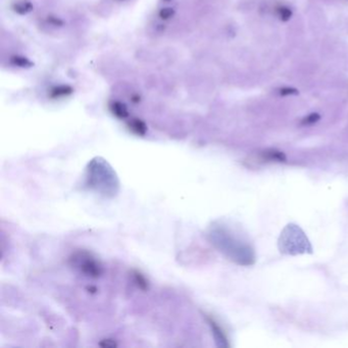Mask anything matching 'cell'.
<instances>
[{
    "label": "cell",
    "instance_id": "6da1fadb",
    "mask_svg": "<svg viewBox=\"0 0 348 348\" xmlns=\"http://www.w3.org/2000/svg\"><path fill=\"white\" fill-rule=\"evenodd\" d=\"M206 237L214 248L229 260L239 266H252L256 254L252 245L245 241L226 222H212L206 230Z\"/></svg>",
    "mask_w": 348,
    "mask_h": 348
},
{
    "label": "cell",
    "instance_id": "ba28073f",
    "mask_svg": "<svg viewBox=\"0 0 348 348\" xmlns=\"http://www.w3.org/2000/svg\"><path fill=\"white\" fill-rule=\"evenodd\" d=\"M127 126H128V129L130 130V132H132L133 134H135L137 136L143 137L147 133V125L144 120H142L140 118H131L128 122Z\"/></svg>",
    "mask_w": 348,
    "mask_h": 348
},
{
    "label": "cell",
    "instance_id": "5b68a950",
    "mask_svg": "<svg viewBox=\"0 0 348 348\" xmlns=\"http://www.w3.org/2000/svg\"><path fill=\"white\" fill-rule=\"evenodd\" d=\"M248 162L258 164L266 162H286V156L277 149H266V150L258 152L256 156H252Z\"/></svg>",
    "mask_w": 348,
    "mask_h": 348
},
{
    "label": "cell",
    "instance_id": "7c38bea8",
    "mask_svg": "<svg viewBox=\"0 0 348 348\" xmlns=\"http://www.w3.org/2000/svg\"><path fill=\"white\" fill-rule=\"evenodd\" d=\"M12 64L16 66H20V68H30V66H33V62L29 58H24V56H14V58H12Z\"/></svg>",
    "mask_w": 348,
    "mask_h": 348
},
{
    "label": "cell",
    "instance_id": "7a4b0ae2",
    "mask_svg": "<svg viewBox=\"0 0 348 348\" xmlns=\"http://www.w3.org/2000/svg\"><path fill=\"white\" fill-rule=\"evenodd\" d=\"M84 185L90 191L106 198L116 197L120 189L116 172L102 156H95L87 164Z\"/></svg>",
    "mask_w": 348,
    "mask_h": 348
},
{
    "label": "cell",
    "instance_id": "ac0fdd59",
    "mask_svg": "<svg viewBox=\"0 0 348 348\" xmlns=\"http://www.w3.org/2000/svg\"><path fill=\"white\" fill-rule=\"evenodd\" d=\"M162 2H170L172 0H162Z\"/></svg>",
    "mask_w": 348,
    "mask_h": 348
},
{
    "label": "cell",
    "instance_id": "e0dca14e",
    "mask_svg": "<svg viewBox=\"0 0 348 348\" xmlns=\"http://www.w3.org/2000/svg\"><path fill=\"white\" fill-rule=\"evenodd\" d=\"M110 339H106V340H104V342L100 343V345L104 346V347H114V346L116 345V343H112V344H110Z\"/></svg>",
    "mask_w": 348,
    "mask_h": 348
},
{
    "label": "cell",
    "instance_id": "2e32d148",
    "mask_svg": "<svg viewBox=\"0 0 348 348\" xmlns=\"http://www.w3.org/2000/svg\"><path fill=\"white\" fill-rule=\"evenodd\" d=\"M280 95L282 96H287V95H293V94H297L298 91L294 88H289V87H284L282 89H280L279 91Z\"/></svg>",
    "mask_w": 348,
    "mask_h": 348
},
{
    "label": "cell",
    "instance_id": "52a82bcc",
    "mask_svg": "<svg viewBox=\"0 0 348 348\" xmlns=\"http://www.w3.org/2000/svg\"><path fill=\"white\" fill-rule=\"evenodd\" d=\"M110 110L116 118L120 120H125L130 114L127 106L120 100H112L110 104Z\"/></svg>",
    "mask_w": 348,
    "mask_h": 348
},
{
    "label": "cell",
    "instance_id": "9a60e30c",
    "mask_svg": "<svg viewBox=\"0 0 348 348\" xmlns=\"http://www.w3.org/2000/svg\"><path fill=\"white\" fill-rule=\"evenodd\" d=\"M175 14H176V12L172 8H164L158 12V16L162 20H166L172 18L174 16H175Z\"/></svg>",
    "mask_w": 348,
    "mask_h": 348
},
{
    "label": "cell",
    "instance_id": "8fae6325",
    "mask_svg": "<svg viewBox=\"0 0 348 348\" xmlns=\"http://www.w3.org/2000/svg\"><path fill=\"white\" fill-rule=\"evenodd\" d=\"M132 277H133V281L134 283L137 285V287L143 291L148 289V280L146 279V277L142 274L141 272L134 270L132 272Z\"/></svg>",
    "mask_w": 348,
    "mask_h": 348
},
{
    "label": "cell",
    "instance_id": "4fadbf2b",
    "mask_svg": "<svg viewBox=\"0 0 348 348\" xmlns=\"http://www.w3.org/2000/svg\"><path fill=\"white\" fill-rule=\"evenodd\" d=\"M277 16L281 20L286 22V20H289L291 18L292 10L285 6H281L277 8Z\"/></svg>",
    "mask_w": 348,
    "mask_h": 348
},
{
    "label": "cell",
    "instance_id": "277c9868",
    "mask_svg": "<svg viewBox=\"0 0 348 348\" xmlns=\"http://www.w3.org/2000/svg\"><path fill=\"white\" fill-rule=\"evenodd\" d=\"M72 268L89 278H99L104 274V266L92 252L79 250L74 252L68 258Z\"/></svg>",
    "mask_w": 348,
    "mask_h": 348
},
{
    "label": "cell",
    "instance_id": "5bb4252c",
    "mask_svg": "<svg viewBox=\"0 0 348 348\" xmlns=\"http://www.w3.org/2000/svg\"><path fill=\"white\" fill-rule=\"evenodd\" d=\"M320 118V116L316 112L314 114H310L308 116H306V118H302V126H310V125H314V124L318 122Z\"/></svg>",
    "mask_w": 348,
    "mask_h": 348
},
{
    "label": "cell",
    "instance_id": "30bf717a",
    "mask_svg": "<svg viewBox=\"0 0 348 348\" xmlns=\"http://www.w3.org/2000/svg\"><path fill=\"white\" fill-rule=\"evenodd\" d=\"M72 92H74V89L70 86H68V85H60V86L54 87L52 90L50 96L52 98H54V99L62 98V97H66V96L70 95Z\"/></svg>",
    "mask_w": 348,
    "mask_h": 348
},
{
    "label": "cell",
    "instance_id": "8992f818",
    "mask_svg": "<svg viewBox=\"0 0 348 348\" xmlns=\"http://www.w3.org/2000/svg\"><path fill=\"white\" fill-rule=\"evenodd\" d=\"M206 320L210 328L212 334L214 338L216 345L218 347H229L230 344L228 341V337L222 326H220L218 322L214 320V318H212L210 314H206Z\"/></svg>",
    "mask_w": 348,
    "mask_h": 348
},
{
    "label": "cell",
    "instance_id": "9c48e42d",
    "mask_svg": "<svg viewBox=\"0 0 348 348\" xmlns=\"http://www.w3.org/2000/svg\"><path fill=\"white\" fill-rule=\"evenodd\" d=\"M33 8H34V6L30 0H20V2H16L12 6L14 12L20 16L28 14L29 12L33 10Z\"/></svg>",
    "mask_w": 348,
    "mask_h": 348
},
{
    "label": "cell",
    "instance_id": "3957f363",
    "mask_svg": "<svg viewBox=\"0 0 348 348\" xmlns=\"http://www.w3.org/2000/svg\"><path fill=\"white\" fill-rule=\"evenodd\" d=\"M280 252L285 254H300L312 250V246L304 231L296 225L290 224L281 233L279 240Z\"/></svg>",
    "mask_w": 348,
    "mask_h": 348
}]
</instances>
